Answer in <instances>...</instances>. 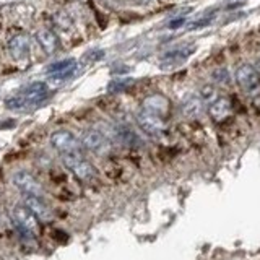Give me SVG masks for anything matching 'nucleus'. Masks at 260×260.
I'll use <instances>...</instances> for the list:
<instances>
[{
	"label": "nucleus",
	"instance_id": "obj_7",
	"mask_svg": "<svg viewBox=\"0 0 260 260\" xmlns=\"http://www.w3.org/2000/svg\"><path fill=\"white\" fill-rule=\"evenodd\" d=\"M13 182L24 193V197H28V195H31V197H43L44 195L41 184L31 174H28L26 171H20V173H16L13 176Z\"/></svg>",
	"mask_w": 260,
	"mask_h": 260
},
{
	"label": "nucleus",
	"instance_id": "obj_12",
	"mask_svg": "<svg viewBox=\"0 0 260 260\" xmlns=\"http://www.w3.org/2000/svg\"><path fill=\"white\" fill-rule=\"evenodd\" d=\"M143 111L159 117L166 116L169 111V100L162 94H151L143 100Z\"/></svg>",
	"mask_w": 260,
	"mask_h": 260
},
{
	"label": "nucleus",
	"instance_id": "obj_14",
	"mask_svg": "<svg viewBox=\"0 0 260 260\" xmlns=\"http://www.w3.org/2000/svg\"><path fill=\"white\" fill-rule=\"evenodd\" d=\"M208 112H210V116L213 117L216 122L224 120L228 116H230V112H231V103H230V100H228V98H218L215 103H211L208 106Z\"/></svg>",
	"mask_w": 260,
	"mask_h": 260
},
{
	"label": "nucleus",
	"instance_id": "obj_5",
	"mask_svg": "<svg viewBox=\"0 0 260 260\" xmlns=\"http://www.w3.org/2000/svg\"><path fill=\"white\" fill-rule=\"evenodd\" d=\"M62 161L80 181H91L96 174L94 168L83 158V154H65L62 156Z\"/></svg>",
	"mask_w": 260,
	"mask_h": 260
},
{
	"label": "nucleus",
	"instance_id": "obj_18",
	"mask_svg": "<svg viewBox=\"0 0 260 260\" xmlns=\"http://www.w3.org/2000/svg\"><path fill=\"white\" fill-rule=\"evenodd\" d=\"M54 21L57 23V26H60L62 29H69L72 26V21L69 18V15H65V13H57Z\"/></svg>",
	"mask_w": 260,
	"mask_h": 260
},
{
	"label": "nucleus",
	"instance_id": "obj_2",
	"mask_svg": "<svg viewBox=\"0 0 260 260\" xmlns=\"http://www.w3.org/2000/svg\"><path fill=\"white\" fill-rule=\"evenodd\" d=\"M12 219L15 223L16 233H18L23 244L35 246L36 238L39 234V221L36 215L24 205H16L12 211Z\"/></svg>",
	"mask_w": 260,
	"mask_h": 260
},
{
	"label": "nucleus",
	"instance_id": "obj_16",
	"mask_svg": "<svg viewBox=\"0 0 260 260\" xmlns=\"http://www.w3.org/2000/svg\"><path fill=\"white\" fill-rule=\"evenodd\" d=\"M192 52V49H177V51H173V52H168V54H165L162 55V59H161V62L162 63H168V65H171V63H176V62H181V60H184V59H187L189 57V54Z\"/></svg>",
	"mask_w": 260,
	"mask_h": 260
},
{
	"label": "nucleus",
	"instance_id": "obj_17",
	"mask_svg": "<svg viewBox=\"0 0 260 260\" xmlns=\"http://www.w3.org/2000/svg\"><path fill=\"white\" fill-rule=\"evenodd\" d=\"M202 100H203V103L205 104H211V103H215L216 100H218V93H216V89L211 86V85H207V86H203L202 88V91H200V94H199Z\"/></svg>",
	"mask_w": 260,
	"mask_h": 260
},
{
	"label": "nucleus",
	"instance_id": "obj_6",
	"mask_svg": "<svg viewBox=\"0 0 260 260\" xmlns=\"http://www.w3.org/2000/svg\"><path fill=\"white\" fill-rule=\"evenodd\" d=\"M81 145L85 146L86 150L93 151L96 154H106L109 151V140L104 134H101L100 130H85L81 134Z\"/></svg>",
	"mask_w": 260,
	"mask_h": 260
},
{
	"label": "nucleus",
	"instance_id": "obj_20",
	"mask_svg": "<svg viewBox=\"0 0 260 260\" xmlns=\"http://www.w3.org/2000/svg\"><path fill=\"white\" fill-rule=\"evenodd\" d=\"M128 83L127 80H116V81H112V83L109 85V91L111 93H114V91H119V89H124V86Z\"/></svg>",
	"mask_w": 260,
	"mask_h": 260
},
{
	"label": "nucleus",
	"instance_id": "obj_21",
	"mask_svg": "<svg viewBox=\"0 0 260 260\" xmlns=\"http://www.w3.org/2000/svg\"><path fill=\"white\" fill-rule=\"evenodd\" d=\"M184 18H177V20H174V21H171L169 23V26L171 28H173V29H176V28H179V26H181V24H184Z\"/></svg>",
	"mask_w": 260,
	"mask_h": 260
},
{
	"label": "nucleus",
	"instance_id": "obj_3",
	"mask_svg": "<svg viewBox=\"0 0 260 260\" xmlns=\"http://www.w3.org/2000/svg\"><path fill=\"white\" fill-rule=\"evenodd\" d=\"M51 145L60 153V156L65 154H83L81 153V140L73 135L69 130H57L51 135Z\"/></svg>",
	"mask_w": 260,
	"mask_h": 260
},
{
	"label": "nucleus",
	"instance_id": "obj_11",
	"mask_svg": "<svg viewBox=\"0 0 260 260\" xmlns=\"http://www.w3.org/2000/svg\"><path fill=\"white\" fill-rule=\"evenodd\" d=\"M24 207H28L32 213L36 215L39 221H51L52 219V210L47 207V203L44 202L43 197H24Z\"/></svg>",
	"mask_w": 260,
	"mask_h": 260
},
{
	"label": "nucleus",
	"instance_id": "obj_15",
	"mask_svg": "<svg viewBox=\"0 0 260 260\" xmlns=\"http://www.w3.org/2000/svg\"><path fill=\"white\" fill-rule=\"evenodd\" d=\"M203 108H205V103L200 96H190L187 98L182 104V111L185 116H190V117H197L203 112Z\"/></svg>",
	"mask_w": 260,
	"mask_h": 260
},
{
	"label": "nucleus",
	"instance_id": "obj_8",
	"mask_svg": "<svg viewBox=\"0 0 260 260\" xmlns=\"http://www.w3.org/2000/svg\"><path fill=\"white\" fill-rule=\"evenodd\" d=\"M137 124L140 125V128L143 130L145 134L154 135V137L161 135L162 132H165V128H166L162 117L154 116V114H150L146 111H142V112L137 114Z\"/></svg>",
	"mask_w": 260,
	"mask_h": 260
},
{
	"label": "nucleus",
	"instance_id": "obj_10",
	"mask_svg": "<svg viewBox=\"0 0 260 260\" xmlns=\"http://www.w3.org/2000/svg\"><path fill=\"white\" fill-rule=\"evenodd\" d=\"M77 70V60L75 59H63L59 62H54L47 67V75L52 80L63 81L70 78Z\"/></svg>",
	"mask_w": 260,
	"mask_h": 260
},
{
	"label": "nucleus",
	"instance_id": "obj_9",
	"mask_svg": "<svg viewBox=\"0 0 260 260\" xmlns=\"http://www.w3.org/2000/svg\"><path fill=\"white\" fill-rule=\"evenodd\" d=\"M8 52H10L12 59L15 60H23L26 59L29 55V51H31V39L26 32H18V35H15L13 38H10L8 41Z\"/></svg>",
	"mask_w": 260,
	"mask_h": 260
},
{
	"label": "nucleus",
	"instance_id": "obj_1",
	"mask_svg": "<svg viewBox=\"0 0 260 260\" xmlns=\"http://www.w3.org/2000/svg\"><path fill=\"white\" fill-rule=\"evenodd\" d=\"M49 96V88L43 81H35L29 83L20 93H16L10 98H7L5 106L10 111H29L38 108L39 104H43Z\"/></svg>",
	"mask_w": 260,
	"mask_h": 260
},
{
	"label": "nucleus",
	"instance_id": "obj_4",
	"mask_svg": "<svg viewBox=\"0 0 260 260\" xmlns=\"http://www.w3.org/2000/svg\"><path fill=\"white\" fill-rule=\"evenodd\" d=\"M236 81L249 96L260 94V80L252 65L244 63L241 67H238V70H236Z\"/></svg>",
	"mask_w": 260,
	"mask_h": 260
},
{
	"label": "nucleus",
	"instance_id": "obj_19",
	"mask_svg": "<svg viewBox=\"0 0 260 260\" xmlns=\"http://www.w3.org/2000/svg\"><path fill=\"white\" fill-rule=\"evenodd\" d=\"M215 78L218 80V83L221 85H230V77H228V72L224 69H219L216 73H215Z\"/></svg>",
	"mask_w": 260,
	"mask_h": 260
},
{
	"label": "nucleus",
	"instance_id": "obj_13",
	"mask_svg": "<svg viewBox=\"0 0 260 260\" xmlns=\"http://www.w3.org/2000/svg\"><path fill=\"white\" fill-rule=\"evenodd\" d=\"M36 41L46 54H54L59 49V38L51 29H39L36 32Z\"/></svg>",
	"mask_w": 260,
	"mask_h": 260
}]
</instances>
